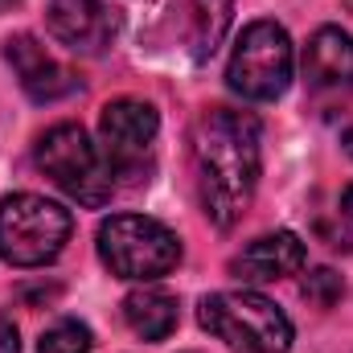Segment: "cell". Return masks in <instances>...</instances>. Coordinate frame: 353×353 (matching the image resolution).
<instances>
[{
  "label": "cell",
  "mask_w": 353,
  "mask_h": 353,
  "mask_svg": "<svg viewBox=\"0 0 353 353\" xmlns=\"http://www.w3.org/2000/svg\"><path fill=\"white\" fill-rule=\"evenodd\" d=\"M197 197L214 226L230 230L255 201L263 173V128L251 111L210 107L193 123Z\"/></svg>",
  "instance_id": "1"
},
{
  "label": "cell",
  "mask_w": 353,
  "mask_h": 353,
  "mask_svg": "<svg viewBox=\"0 0 353 353\" xmlns=\"http://www.w3.org/2000/svg\"><path fill=\"white\" fill-rule=\"evenodd\" d=\"M197 321L218 341L243 353H288L292 350V321L288 312L259 292H214L201 300Z\"/></svg>",
  "instance_id": "2"
},
{
  "label": "cell",
  "mask_w": 353,
  "mask_h": 353,
  "mask_svg": "<svg viewBox=\"0 0 353 353\" xmlns=\"http://www.w3.org/2000/svg\"><path fill=\"white\" fill-rule=\"evenodd\" d=\"M37 169L50 176L66 197H74L79 205H107L111 193L119 189V181L111 173L103 148H94L83 123H58L50 128L41 140H37V152H33Z\"/></svg>",
  "instance_id": "3"
},
{
  "label": "cell",
  "mask_w": 353,
  "mask_h": 353,
  "mask_svg": "<svg viewBox=\"0 0 353 353\" xmlns=\"http://www.w3.org/2000/svg\"><path fill=\"white\" fill-rule=\"evenodd\" d=\"M74 218L66 205L41 193L0 197V259L12 267H41L62 255L70 243Z\"/></svg>",
  "instance_id": "4"
},
{
  "label": "cell",
  "mask_w": 353,
  "mask_h": 353,
  "mask_svg": "<svg viewBox=\"0 0 353 353\" xmlns=\"http://www.w3.org/2000/svg\"><path fill=\"white\" fill-rule=\"evenodd\" d=\"M99 259L111 275L148 283L161 279L181 263V243L176 234L144 214H111L99 226Z\"/></svg>",
  "instance_id": "5"
},
{
  "label": "cell",
  "mask_w": 353,
  "mask_h": 353,
  "mask_svg": "<svg viewBox=\"0 0 353 353\" xmlns=\"http://www.w3.org/2000/svg\"><path fill=\"white\" fill-rule=\"evenodd\" d=\"M230 90L251 103H271L292 83V37L275 21H251L226 66Z\"/></svg>",
  "instance_id": "6"
},
{
  "label": "cell",
  "mask_w": 353,
  "mask_h": 353,
  "mask_svg": "<svg viewBox=\"0 0 353 353\" xmlns=\"http://www.w3.org/2000/svg\"><path fill=\"white\" fill-rule=\"evenodd\" d=\"M157 132H161V115L144 99H115L103 107L99 144H103V157H107L115 181L144 169V161L157 144Z\"/></svg>",
  "instance_id": "7"
},
{
  "label": "cell",
  "mask_w": 353,
  "mask_h": 353,
  "mask_svg": "<svg viewBox=\"0 0 353 353\" xmlns=\"http://www.w3.org/2000/svg\"><path fill=\"white\" fill-rule=\"evenodd\" d=\"M304 87L316 103L337 107L353 94V37L337 25H325L304 46Z\"/></svg>",
  "instance_id": "8"
},
{
  "label": "cell",
  "mask_w": 353,
  "mask_h": 353,
  "mask_svg": "<svg viewBox=\"0 0 353 353\" xmlns=\"http://www.w3.org/2000/svg\"><path fill=\"white\" fill-rule=\"evenodd\" d=\"M46 29L70 54L94 58L119 37V8H111L107 0H50Z\"/></svg>",
  "instance_id": "9"
},
{
  "label": "cell",
  "mask_w": 353,
  "mask_h": 353,
  "mask_svg": "<svg viewBox=\"0 0 353 353\" xmlns=\"http://www.w3.org/2000/svg\"><path fill=\"white\" fill-rule=\"evenodd\" d=\"M4 58H8V66H12L21 90H25L33 103H58V99H66V94L79 90L74 70L62 66L33 33L8 37V41H4Z\"/></svg>",
  "instance_id": "10"
},
{
  "label": "cell",
  "mask_w": 353,
  "mask_h": 353,
  "mask_svg": "<svg viewBox=\"0 0 353 353\" xmlns=\"http://www.w3.org/2000/svg\"><path fill=\"white\" fill-rule=\"evenodd\" d=\"M304 263H308V247L292 230H275V234H263V239L247 243L230 259V271L243 283H275L283 275H296Z\"/></svg>",
  "instance_id": "11"
},
{
  "label": "cell",
  "mask_w": 353,
  "mask_h": 353,
  "mask_svg": "<svg viewBox=\"0 0 353 353\" xmlns=\"http://www.w3.org/2000/svg\"><path fill=\"white\" fill-rule=\"evenodd\" d=\"M234 0H176L173 8V25H176V41L193 62H205L218 41L226 37Z\"/></svg>",
  "instance_id": "12"
},
{
  "label": "cell",
  "mask_w": 353,
  "mask_h": 353,
  "mask_svg": "<svg viewBox=\"0 0 353 353\" xmlns=\"http://www.w3.org/2000/svg\"><path fill=\"white\" fill-rule=\"evenodd\" d=\"M123 321L140 341H165L176 329V300L161 288H136L123 296Z\"/></svg>",
  "instance_id": "13"
},
{
  "label": "cell",
  "mask_w": 353,
  "mask_h": 353,
  "mask_svg": "<svg viewBox=\"0 0 353 353\" xmlns=\"http://www.w3.org/2000/svg\"><path fill=\"white\" fill-rule=\"evenodd\" d=\"M90 345H94V337L83 321H58L41 333L37 353H90Z\"/></svg>",
  "instance_id": "14"
},
{
  "label": "cell",
  "mask_w": 353,
  "mask_h": 353,
  "mask_svg": "<svg viewBox=\"0 0 353 353\" xmlns=\"http://www.w3.org/2000/svg\"><path fill=\"white\" fill-rule=\"evenodd\" d=\"M341 275L337 271H329V267H321V271H312L308 279H304V296L312 300V304H321V308H333L337 300H341Z\"/></svg>",
  "instance_id": "15"
},
{
  "label": "cell",
  "mask_w": 353,
  "mask_h": 353,
  "mask_svg": "<svg viewBox=\"0 0 353 353\" xmlns=\"http://www.w3.org/2000/svg\"><path fill=\"white\" fill-rule=\"evenodd\" d=\"M0 353H21V341H17V325L0 316Z\"/></svg>",
  "instance_id": "16"
},
{
  "label": "cell",
  "mask_w": 353,
  "mask_h": 353,
  "mask_svg": "<svg viewBox=\"0 0 353 353\" xmlns=\"http://www.w3.org/2000/svg\"><path fill=\"white\" fill-rule=\"evenodd\" d=\"M341 214H345V218L353 222V185L345 189V193H341Z\"/></svg>",
  "instance_id": "17"
},
{
  "label": "cell",
  "mask_w": 353,
  "mask_h": 353,
  "mask_svg": "<svg viewBox=\"0 0 353 353\" xmlns=\"http://www.w3.org/2000/svg\"><path fill=\"white\" fill-rule=\"evenodd\" d=\"M341 144H345V152H350V157H353V128H350V132H345V136H341Z\"/></svg>",
  "instance_id": "18"
},
{
  "label": "cell",
  "mask_w": 353,
  "mask_h": 353,
  "mask_svg": "<svg viewBox=\"0 0 353 353\" xmlns=\"http://www.w3.org/2000/svg\"><path fill=\"white\" fill-rule=\"evenodd\" d=\"M8 4H12V0H0V12H4V8H8Z\"/></svg>",
  "instance_id": "19"
}]
</instances>
